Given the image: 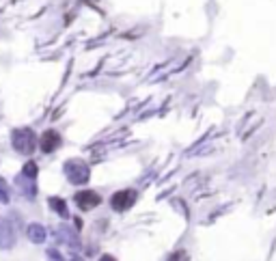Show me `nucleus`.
<instances>
[{"label":"nucleus","instance_id":"obj_6","mask_svg":"<svg viewBox=\"0 0 276 261\" xmlns=\"http://www.w3.org/2000/svg\"><path fill=\"white\" fill-rule=\"evenodd\" d=\"M15 242V233L9 222H0V248H9Z\"/></svg>","mask_w":276,"mask_h":261},{"label":"nucleus","instance_id":"obj_12","mask_svg":"<svg viewBox=\"0 0 276 261\" xmlns=\"http://www.w3.org/2000/svg\"><path fill=\"white\" fill-rule=\"evenodd\" d=\"M99 261H117V259H115V257H110V255H104V257L99 259Z\"/></svg>","mask_w":276,"mask_h":261},{"label":"nucleus","instance_id":"obj_11","mask_svg":"<svg viewBox=\"0 0 276 261\" xmlns=\"http://www.w3.org/2000/svg\"><path fill=\"white\" fill-rule=\"evenodd\" d=\"M0 201H2V203H9V192H7L4 179H0Z\"/></svg>","mask_w":276,"mask_h":261},{"label":"nucleus","instance_id":"obj_2","mask_svg":"<svg viewBox=\"0 0 276 261\" xmlns=\"http://www.w3.org/2000/svg\"><path fill=\"white\" fill-rule=\"evenodd\" d=\"M65 173L69 177V181L72 183H86L89 181V166H86L82 160H69V162L65 164Z\"/></svg>","mask_w":276,"mask_h":261},{"label":"nucleus","instance_id":"obj_4","mask_svg":"<svg viewBox=\"0 0 276 261\" xmlns=\"http://www.w3.org/2000/svg\"><path fill=\"white\" fill-rule=\"evenodd\" d=\"M99 203H102V197H99L97 192H93V190H80V192L76 194V205H78L80 210H84V212L97 207Z\"/></svg>","mask_w":276,"mask_h":261},{"label":"nucleus","instance_id":"obj_9","mask_svg":"<svg viewBox=\"0 0 276 261\" xmlns=\"http://www.w3.org/2000/svg\"><path fill=\"white\" fill-rule=\"evenodd\" d=\"M22 173H24V177H28V179H35V177H37V164H35V162H26V166H24V171H22Z\"/></svg>","mask_w":276,"mask_h":261},{"label":"nucleus","instance_id":"obj_1","mask_svg":"<svg viewBox=\"0 0 276 261\" xmlns=\"http://www.w3.org/2000/svg\"><path fill=\"white\" fill-rule=\"evenodd\" d=\"M13 147L20 153H33L37 147V136L31 128H20L13 132Z\"/></svg>","mask_w":276,"mask_h":261},{"label":"nucleus","instance_id":"obj_8","mask_svg":"<svg viewBox=\"0 0 276 261\" xmlns=\"http://www.w3.org/2000/svg\"><path fill=\"white\" fill-rule=\"evenodd\" d=\"M50 205L54 207V210H56L58 214H61V216H67V207H65V201H63V199L52 197V199H50Z\"/></svg>","mask_w":276,"mask_h":261},{"label":"nucleus","instance_id":"obj_5","mask_svg":"<svg viewBox=\"0 0 276 261\" xmlns=\"http://www.w3.org/2000/svg\"><path fill=\"white\" fill-rule=\"evenodd\" d=\"M39 147H41V151H43V153L56 151L58 147H61V134L54 132V130L43 132V136H41V140H39Z\"/></svg>","mask_w":276,"mask_h":261},{"label":"nucleus","instance_id":"obj_10","mask_svg":"<svg viewBox=\"0 0 276 261\" xmlns=\"http://www.w3.org/2000/svg\"><path fill=\"white\" fill-rule=\"evenodd\" d=\"M168 261H190V255H188L186 251H177L168 257Z\"/></svg>","mask_w":276,"mask_h":261},{"label":"nucleus","instance_id":"obj_7","mask_svg":"<svg viewBox=\"0 0 276 261\" xmlns=\"http://www.w3.org/2000/svg\"><path fill=\"white\" fill-rule=\"evenodd\" d=\"M28 237L39 244V242L45 240V229L41 227V224H31V227H28Z\"/></svg>","mask_w":276,"mask_h":261},{"label":"nucleus","instance_id":"obj_3","mask_svg":"<svg viewBox=\"0 0 276 261\" xmlns=\"http://www.w3.org/2000/svg\"><path fill=\"white\" fill-rule=\"evenodd\" d=\"M136 199H138V192L136 190H119V192H115L113 194V199H110V205H113V210L115 212H125V210H130V207L136 203Z\"/></svg>","mask_w":276,"mask_h":261}]
</instances>
